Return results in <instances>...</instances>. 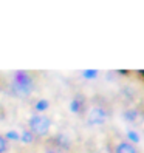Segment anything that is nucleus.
<instances>
[{
    "label": "nucleus",
    "instance_id": "f257e3e1",
    "mask_svg": "<svg viewBox=\"0 0 144 153\" xmlns=\"http://www.w3.org/2000/svg\"><path fill=\"white\" fill-rule=\"evenodd\" d=\"M13 90L19 94H28L33 90V79L28 73L25 71H17L14 76V82H13Z\"/></svg>",
    "mask_w": 144,
    "mask_h": 153
},
{
    "label": "nucleus",
    "instance_id": "f03ea898",
    "mask_svg": "<svg viewBox=\"0 0 144 153\" xmlns=\"http://www.w3.org/2000/svg\"><path fill=\"white\" fill-rule=\"evenodd\" d=\"M50 125H51V121L48 116H43V114H36L30 119V128H31V133H36L39 136H45L50 130Z\"/></svg>",
    "mask_w": 144,
    "mask_h": 153
},
{
    "label": "nucleus",
    "instance_id": "7ed1b4c3",
    "mask_svg": "<svg viewBox=\"0 0 144 153\" xmlns=\"http://www.w3.org/2000/svg\"><path fill=\"white\" fill-rule=\"evenodd\" d=\"M105 118H107V113L101 108V107H96L90 111L88 114V124L90 125H101L105 122Z\"/></svg>",
    "mask_w": 144,
    "mask_h": 153
},
{
    "label": "nucleus",
    "instance_id": "20e7f679",
    "mask_svg": "<svg viewBox=\"0 0 144 153\" xmlns=\"http://www.w3.org/2000/svg\"><path fill=\"white\" fill-rule=\"evenodd\" d=\"M115 153H138V152H137V149L133 147V144H130V142H121V144H118Z\"/></svg>",
    "mask_w": 144,
    "mask_h": 153
},
{
    "label": "nucleus",
    "instance_id": "39448f33",
    "mask_svg": "<svg viewBox=\"0 0 144 153\" xmlns=\"http://www.w3.org/2000/svg\"><path fill=\"white\" fill-rule=\"evenodd\" d=\"M138 116V113H137V110H125L124 111V119L125 121H135V118Z\"/></svg>",
    "mask_w": 144,
    "mask_h": 153
},
{
    "label": "nucleus",
    "instance_id": "423d86ee",
    "mask_svg": "<svg viewBox=\"0 0 144 153\" xmlns=\"http://www.w3.org/2000/svg\"><path fill=\"white\" fill-rule=\"evenodd\" d=\"M71 111H75V113H78V111H81V108H82V102H81V99H75L73 102H71Z\"/></svg>",
    "mask_w": 144,
    "mask_h": 153
},
{
    "label": "nucleus",
    "instance_id": "0eeeda50",
    "mask_svg": "<svg viewBox=\"0 0 144 153\" xmlns=\"http://www.w3.org/2000/svg\"><path fill=\"white\" fill-rule=\"evenodd\" d=\"M22 141H23L25 144L33 142V133H31V131H28V130H25V131L22 133Z\"/></svg>",
    "mask_w": 144,
    "mask_h": 153
},
{
    "label": "nucleus",
    "instance_id": "6e6552de",
    "mask_svg": "<svg viewBox=\"0 0 144 153\" xmlns=\"http://www.w3.org/2000/svg\"><path fill=\"white\" fill-rule=\"evenodd\" d=\"M47 108H48V101H45V99H42V101H39L36 104V110H39V111L47 110Z\"/></svg>",
    "mask_w": 144,
    "mask_h": 153
},
{
    "label": "nucleus",
    "instance_id": "1a4fd4ad",
    "mask_svg": "<svg viewBox=\"0 0 144 153\" xmlns=\"http://www.w3.org/2000/svg\"><path fill=\"white\" fill-rule=\"evenodd\" d=\"M96 76H98L96 70H87V71H84V77H87V79H95Z\"/></svg>",
    "mask_w": 144,
    "mask_h": 153
},
{
    "label": "nucleus",
    "instance_id": "9d476101",
    "mask_svg": "<svg viewBox=\"0 0 144 153\" xmlns=\"http://www.w3.org/2000/svg\"><path fill=\"white\" fill-rule=\"evenodd\" d=\"M127 138H129L132 142H138V141H140V136H138L135 131H129V133H127Z\"/></svg>",
    "mask_w": 144,
    "mask_h": 153
},
{
    "label": "nucleus",
    "instance_id": "9b49d317",
    "mask_svg": "<svg viewBox=\"0 0 144 153\" xmlns=\"http://www.w3.org/2000/svg\"><path fill=\"white\" fill-rule=\"evenodd\" d=\"M6 138H10V139H13V141H17V139H19V134H17L16 131H8V133H6Z\"/></svg>",
    "mask_w": 144,
    "mask_h": 153
},
{
    "label": "nucleus",
    "instance_id": "f8f14e48",
    "mask_svg": "<svg viewBox=\"0 0 144 153\" xmlns=\"http://www.w3.org/2000/svg\"><path fill=\"white\" fill-rule=\"evenodd\" d=\"M6 150V141L3 136H0V153H3Z\"/></svg>",
    "mask_w": 144,
    "mask_h": 153
},
{
    "label": "nucleus",
    "instance_id": "ddd939ff",
    "mask_svg": "<svg viewBox=\"0 0 144 153\" xmlns=\"http://www.w3.org/2000/svg\"><path fill=\"white\" fill-rule=\"evenodd\" d=\"M47 153H56V152H47Z\"/></svg>",
    "mask_w": 144,
    "mask_h": 153
}]
</instances>
